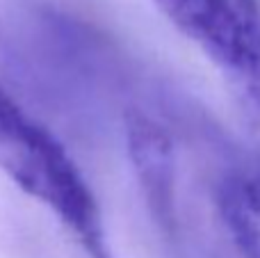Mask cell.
<instances>
[{
    "mask_svg": "<svg viewBox=\"0 0 260 258\" xmlns=\"http://www.w3.org/2000/svg\"><path fill=\"white\" fill-rule=\"evenodd\" d=\"M215 208L238 258H260V153L224 169L215 185Z\"/></svg>",
    "mask_w": 260,
    "mask_h": 258,
    "instance_id": "obj_3",
    "label": "cell"
},
{
    "mask_svg": "<svg viewBox=\"0 0 260 258\" xmlns=\"http://www.w3.org/2000/svg\"><path fill=\"white\" fill-rule=\"evenodd\" d=\"M0 174L44 206L89 258H112L101 208L67 146L0 82Z\"/></svg>",
    "mask_w": 260,
    "mask_h": 258,
    "instance_id": "obj_1",
    "label": "cell"
},
{
    "mask_svg": "<svg viewBox=\"0 0 260 258\" xmlns=\"http://www.w3.org/2000/svg\"><path fill=\"white\" fill-rule=\"evenodd\" d=\"M128 151L153 215L174 222V146L162 126L144 114L128 119Z\"/></svg>",
    "mask_w": 260,
    "mask_h": 258,
    "instance_id": "obj_4",
    "label": "cell"
},
{
    "mask_svg": "<svg viewBox=\"0 0 260 258\" xmlns=\"http://www.w3.org/2000/svg\"><path fill=\"white\" fill-rule=\"evenodd\" d=\"M224 78L242 123L260 131V7L256 0H153Z\"/></svg>",
    "mask_w": 260,
    "mask_h": 258,
    "instance_id": "obj_2",
    "label": "cell"
}]
</instances>
